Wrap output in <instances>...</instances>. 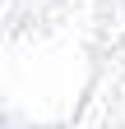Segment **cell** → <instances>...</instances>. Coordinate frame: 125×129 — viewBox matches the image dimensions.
I'll return each mask as SVG.
<instances>
[]
</instances>
